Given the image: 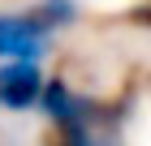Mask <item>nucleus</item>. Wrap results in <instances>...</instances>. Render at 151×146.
I'll return each mask as SVG.
<instances>
[{
	"mask_svg": "<svg viewBox=\"0 0 151 146\" xmlns=\"http://www.w3.org/2000/svg\"><path fill=\"white\" fill-rule=\"evenodd\" d=\"M43 69L35 60H4L0 65V112H30L43 99Z\"/></svg>",
	"mask_w": 151,
	"mask_h": 146,
	"instance_id": "7ed1b4c3",
	"label": "nucleus"
},
{
	"mask_svg": "<svg viewBox=\"0 0 151 146\" xmlns=\"http://www.w3.org/2000/svg\"><path fill=\"white\" fill-rule=\"evenodd\" d=\"M39 112H43V120L52 129H60V125H95L99 120V103L86 99L82 90H73L65 78H47Z\"/></svg>",
	"mask_w": 151,
	"mask_h": 146,
	"instance_id": "f03ea898",
	"label": "nucleus"
},
{
	"mask_svg": "<svg viewBox=\"0 0 151 146\" xmlns=\"http://www.w3.org/2000/svg\"><path fill=\"white\" fill-rule=\"evenodd\" d=\"M30 13H35V17H39V22H43L52 34H56V30H65V26H73V22L82 17L78 0H39Z\"/></svg>",
	"mask_w": 151,
	"mask_h": 146,
	"instance_id": "20e7f679",
	"label": "nucleus"
},
{
	"mask_svg": "<svg viewBox=\"0 0 151 146\" xmlns=\"http://www.w3.org/2000/svg\"><path fill=\"white\" fill-rule=\"evenodd\" d=\"M52 52V30L35 13H0V65L4 60H43Z\"/></svg>",
	"mask_w": 151,
	"mask_h": 146,
	"instance_id": "f257e3e1",
	"label": "nucleus"
},
{
	"mask_svg": "<svg viewBox=\"0 0 151 146\" xmlns=\"http://www.w3.org/2000/svg\"><path fill=\"white\" fill-rule=\"evenodd\" d=\"M47 146H112V142L95 133V125H60L47 133Z\"/></svg>",
	"mask_w": 151,
	"mask_h": 146,
	"instance_id": "39448f33",
	"label": "nucleus"
}]
</instances>
